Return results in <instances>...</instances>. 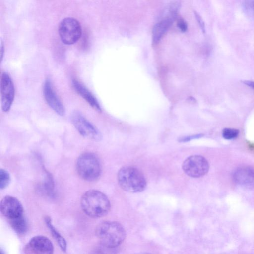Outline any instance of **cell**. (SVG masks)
I'll use <instances>...</instances> for the list:
<instances>
[{"mask_svg":"<svg viewBox=\"0 0 254 254\" xmlns=\"http://www.w3.org/2000/svg\"><path fill=\"white\" fill-rule=\"evenodd\" d=\"M95 234L104 247L112 249L119 246L126 238V231L119 222L103 221L95 229Z\"/></svg>","mask_w":254,"mask_h":254,"instance_id":"cell-2","label":"cell"},{"mask_svg":"<svg viewBox=\"0 0 254 254\" xmlns=\"http://www.w3.org/2000/svg\"><path fill=\"white\" fill-rule=\"evenodd\" d=\"M28 248L34 254H53L54 246L50 240L42 235L35 236L29 241Z\"/></svg>","mask_w":254,"mask_h":254,"instance_id":"cell-11","label":"cell"},{"mask_svg":"<svg viewBox=\"0 0 254 254\" xmlns=\"http://www.w3.org/2000/svg\"><path fill=\"white\" fill-rule=\"evenodd\" d=\"M0 254H5L1 249H0Z\"/></svg>","mask_w":254,"mask_h":254,"instance_id":"cell-27","label":"cell"},{"mask_svg":"<svg viewBox=\"0 0 254 254\" xmlns=\"http://www.w3.org/2000/svg\"><path fill=\"white\" fill-rule=\"evenodd\" d=\"M10 226L18 235L24 234L27 230V224L23 215L19 217L9 220Z\"/></svg>","mask_w":254,"mask_h":254,"instance_id":"cell-16","label":"cell"},{"mask_svg":"<svg viewBox=\"0 0 254 254\" xmlns=\"http://www.w3.org/2000/svg\"><path fill=\"white\" fill-rule=\"evenodd\" d=\"M233 178L238 184L247 187L254 186V169L249 166L236 169L233 173Z\"/></svg>","mask_w":254,"mask_h":254,"instance_id":"cell-12","label":"cell"},{"mask_svg":"<svg viewBox=\"0 0 254 254\" xmlns=\"http://www.w3.org/2000/svg\"><path fill=\"white\" fill-rule=\"evenodd\" d=\"M203 135L202 134H197V135H190L187 136H184L182 137L181 138H180L179 139V141L180 142H187L190 141L192 139L197 138L201 137Z\"/></svg>","mask_w":254,"mask_h":254,"instance_id":"cell-21","label":"cell"},{"mask_svg":"<svg viewBox=\"0 0 254 254\" xmlns=\"http://www.w3.org/2000/svg\"><path fill=\"white\" fill-rule=\"evenodd\" d=\"M194 14H195V17L197 19V21L199 25V26L200 27V28L202 30V31L203 32H205V24H204V23L202 18L196 12H195Z\"/></svg>","mask_w":254,"mask_h":254,"instance_id":"cell-22","label":"cell"},{"mask_svg":"<svg viewBox=\"0 0 254 254\" xmlns=\"http://www.w3.org/2000/svg\"><path fill=\"white\" fill-rule=\"evenodd\" d=\"M243 82L247 85V86H249L251 88L254 90V82L252 81H249V80H245L243 81Z\"/></svg>","mask_w":254,"mask_h":254,"instance_id":"cell-24","label":"cell"},{"mask_svg":"<svg viewBox=\"0 0 254 254\" xmlns=\"http://www.w3.org/2000/svg\"><path fill=\"white\" fill-rule=\"evenodd\" d=\"M80 205L83 211L92 218L104 216L111 208L108 197L103 192L95 190H89L83 194Z\"/></svg>","mask_w":254,"mask_h":254,"instance_id":"cell-1","label":"cell"},{"mask_svg":"<svg viewBox=\"0 0 254 254\" xmlns=\"http://www.w3.org/2000/svg\"><path fill=\"white\" fill-rule=\"evenodd\" d=\"M3 53H4V48H3V46L1 44V46H0V59H1V61L2 60Z\"/></svg>","mask_w":254,"mask_h":254,"instance_id":"cell-25","label":"cell"},{"mask_svg":"<svg viewBox=\"0 0 254 254\" xmlns=\"http://www.w3.org/2000/svg\"><path fill=\"white\" fill-rule=\"evenodd\" d=\"M239 130L235 128H226L223 129L222 135L226 139H232L237 137Z\"/></svg>","mask_w":254,"mask_h":254,"instance_id":"cell-19","label":"cell"},{"mask_svg":"<svg viewBox=\"0 0 254 254\" xmlns=\"http://www.w3.org/2000/svg\"><path fill=\"white\" fill-rule=\"evenodd\" d=\"M15 95L12 80L7 72H3L0 78V101L2 111L8 112L12 105Z\"/></svg>","mask_w":254,"mask_h":254,"instance_id":"cell-8","label":"cell"},{"mask_svg":"<svg viewBox=\"0 0 254 254\" xmlns=\"http://www.w3.org/2000/svg\"><path fill=\"white\" fill-rule=\"evenodd\" d=\"M45 222L46 226L50 230L51 233L57 241L61 250L64 252H65L67 248V244L64 238L61 235L54 226L52 223L51 219L49 216H46L45 218Z\"/></svg>","mask_w":254,"mask_h":254,"instance_id":"cell-15","label":"cell"},{"mask_svg":"<svg viewBox=\"0 0 254 254\" xmlns=\"http://www.w3.org/2000/svg\"><path fill=\"white\" fill-rule=\"evenodd\" d=\"M10 181L9 173L3 169L0 170V189H4L7 187Z\"/></svg>","mask_w":254,"mask_h":254,"instance_id":"cell-18","label":"cell"},{"mask_svg":"<svg viewBox=\"0 0 254 254\" xmlns=\"http://www.w3.org/2000/svg\"><path fill=\"white\" fill-rule=\"evenodd\" d=\"M182 168L188 176L199 178L207 174L209 165L204 157L195 155L189 156L184 161Z\"/></svg>","mask_w":254,"mask_h":254,"instance_id":"cell-7","label":"cell"},{"mask_svg":"<svg viewBox=\"0 0 254 254\" xmlns=\"http://www.w3.org/2000/svg\"><path fill=\"white\" fill-rule=\"evenodd\" d=\"M175 16L168 15L154 26L152 31V40L157 43L167 32L175 18Z\"/></svg>","mask_w":254,"mask_h":254,"instance_id":"cell-14","label":"cell"},{"mask_svg":"<svg viewBox=\"0 0 254 254\" xmlns=\"http://www.w3.org/2000/svg\"><path fill=\"white\" fill-rule=\"evenodd\" d=\"M0 210L2 215L8 220L14 219L23 215V206L16 198L7 195L0 203Z\"/></svg>","mask_w":254,"mask_h":254,"instance_id":"cell-9","label":"cell"},{"mask_svg":"<svg viewBox=\"0 0 254 254\" xmlns=\"http://www.w3.org/2000/svg\"><path fill=\"white\" fill-rule=\"evenodd\" d=\"M71 122L83 137L94 140H101L102 136L99 130L79 112L75 111L72 113Z\"/></svg>","mask_w":254,"mask_h":254,"instance_id":"cell-6","label":"cell"},{"mask_svg":"<svg viewBox=\"0 0 254 254\" xmlns=\"http://www.w3.org/2000/svg\"><path fill=\"white\" fill-rule=\"evenodd\" d=\"M135 254H152L148 253V252H139V253H137Z\"/></svg>","mask_w":254,"mask_h":254,"instance_id":"cell-26","label":"cell"},{"mask_svg":"<svg viewBox=\"0 0 254 254\" xmlns=\"http://www.w3.org/2000/svg\"><path fill=\"white\" fill-rule=\"evenodd\" d=\"M59 34L63 43L66 45L74 44L81 37V25L76 19L72 17L65 18L59 24Z\"/></svg>","mask_w":254,"mask_h":254,"instance_id":"cell-5","label":"cell"},{"mask_svg":"<svg viewBox=\"0 0 254 254\" xmlns=\"http://www.w3.org/2000/svg\"><path fill=\"white\" fill-rule=\"evenodd\" d=\"M43 94L49 106L59 115L65 114V108L53 88L49 79L45 80L43 85Z\"/></svg>","mask_w":254,"mask_h":254,"instance_id":"cell-10","label":"cell"},{"mask_svg":"<svg viewBox=\"0 0 254 254\" xmlns=\"http://www.w3.org/2000/svg\"><path fill=\"white\" fill-rule=\"evenodd\" d=\"M117 180L120 187L128 192H142L147 185L143 174L138 169L132 166L121 168L118 171Z\"/></svg>","mask_w":254,"mask_h":254,"instance_id":"cell-3","label":"cell"},{"mask_svg":"<svg viewBox=\"0 0 254 254\" xmlns=\"http://www.w3.org/2000/svg\"><path fill=\"white\" fill-rule=\"evenodd\" d=\"M244 7L247 13L254 17V0L245 1Z\"/></svg>","mask_w":254,"mask_h":254,"instance_id":"cell-20","label":"cell"},{"mask_svg":"<svg viewBox=\"0 0 254 254\" xmlns=\"http://www.w3.org/2000/svg\"><path fill=\"white\" fill-rule=\"evenodd\" d=\"M76 170L83 180L92 182L97 180L101 173V166L98 158L93 153L86 152L78 158Z\"/></svg>","mask_w":254,"mask_h":254,"instance_id":"cell-4","label":"cell"},{"mask_svg":"<svg viewBox=\"0 0 254 254\" xmlns=\"http://www.w3.org/2000/svg\"><path fill=\"white\" fill-rule=\"evenodd\" d=\"M54 183L51 174L46 171L44 182L41 185V189L47 195L52 196L54 195Z\"/></svg>","mask_w":254,"mask_h":254,"instance_id":"cell-17","label":"cell"},{"mask_svg":"<svg viewBox=\"0 0 254 254\" xmlns=\"http://www.w3.org/2000/svg\"><path fill=\"white\" fill-rule=\"evenodd\" d=\"M72 86L76 92L80 95L95 110L101 111V107L95 96L80 82L76 79L72 81Z\"/></svg>","mask_w":254,"mask_h":254,"instance_id":"cell-13","label":"cell"},{"mask_svg":"<svg viewBox=\"0 0 254 254\" xmlns=\"http://www.w3.org/2000/svg\"><path fill=\"white\" fill-rule=\"evenodd\" d=\"M177 25L182 32H185L187 29V24L183 19H179L178 21Z\"/></svg>","mask_w":254,"mask_h":254,"instance_id":"cell-23","label":"cell"}]
</instances>
